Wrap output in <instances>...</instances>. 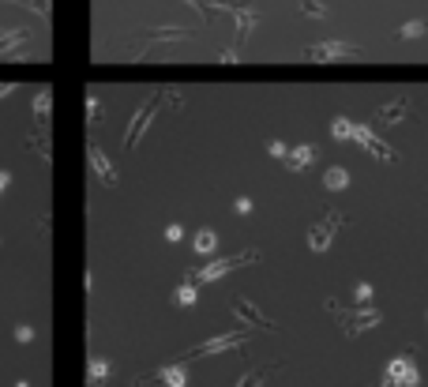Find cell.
<instances>
[{
	"mask_svg": "<svg viewBox=\"0 0 428 387\" xmlns=\"http://www.w3.org/2000/svg\"><path fill=\"white\" fill-rule=\"evenodd\" d=\"M334 316H338V327L346 331V339H357V335H365V331H372V327H380L383 324V312L380 309H372V304H350V309H334Z\"/></svg>",
	"mask_w": 428,
	"mask_h": 387,
	"instance_id": "cell-1",
	"label": "cell"
},
{
	"mask_svg": "<svg viewBox=\"0 0 428 387\" xmlns=\"http://www.w3.org/2000/svg\"><path fill=\"white\" fill-rule=\"evenodd\" d=\"M260 260V252H237V256H225V260H214V263H207L203 271H192L188 278L196 286H207V282H218L222 275H230V271H237V267H245V263H256Z\"/></svg>",
	"mask_w": 428,
	"mask_h": 387,
	"instance_id": "cell-2",
	"label": "cell"
},
{
	"mask_svg": "<svg viewBox=\"0 0 428 387\" xmlns=\"http://www.w3.org/2000/svg\"><path fill=\"white\" fill-rule=\"evenodd\" d=\"M342 226H346V215H342V211H334V207H327V215L309 230V248L312 252H327L331 241H334V233H338Z\"/></svg>",
	"mask_w": 428,
	"mask_h": 387,
	"instance_id": "cell-3",
	"label": "cell"
},
{
	"mask_svg": "<svg viewBox=\"0 0 428 387\" xmlns=\"http://www.w3.org/2000/svg\"><path fill=\"white\" fill-rule=\"evenodd\" d=\"M162 98H166V90H154V95L146 98V102L139 105V110H136V117L128 121V132H124V147H128V151H136V143H139V136L146 132V124H151V117L158 113Z\"/></svg>",
	"mask_w": 428,
	"mask_h": 387,
	"instance_id": "cell-4",
	"label": "cell"
},
{
	"mask_svg": "<svg viewBox=\"0 0 428 387\" xmlns=\"http://www.w3.org/2000/svg\"><path fill=\"white\" fill-rule=\"evenodd\" d=\"M346 57H365V49L353 46V42H316V46H304V60H316V64L346 60Z\"/></svg>",
	"mask_w": 428,
	"mask_h": 387,
	"instance_id": "cell-5",
	"label": "cell"
},
{
	"mask_svg": "<svg viewBox=\"0 0 428 387\" xmlns=\"http://www.w3.org/2000/svg\"><path fill=\"white\" fill-rule=\"evenodd\" d=\"M248 339V327H237V331H225L218 339H207L203 346H192L188 357H210V354H222V350H237V346H245Z\"/></svg>",
	"mask_w": 428,
	"mask_h": 387,
	"instance_id": "cell-6",
	"label": "cell"
},
{
	"mask_svg": "<svg viewBox=\"0 0 428 387\" xmlns=\"http://www.w3.org/2000/svg\"><path fill=\"white\" fill-rule=\"evenodd\" d=\"M350 139L353 143H360V147H365V151L368 154H376V158H383V162H398V154L391 151V147H387L380 136H376V132H372L368 124H353V132H350Z\"/></svg>",
	"mask_w": 428,
	"mask_h": 387,
	"instance_id": "cell-7",
	"label": "cell"
},
{
	"mask_svg": "<svg viewBox=\"0 0 428 387\" xmlns=\"http://www.w3.org/2000/svg\"><path fill=\"white\" fill-rule=\"evenodd\" d=\"M233 316H237V324H240V327H248V331H252V327H260V331H278L274 319H271V316H263L256 304L245 301V297H237V301H233Z\"/></svg>",
	"mask_w": 428,
	"mask_h": 387,
	"instance_id": "cell-8",
	"label": "cell"
},
{
	"mask_svg": "<svg viewBox=\"0 0 428 387\" xmlns=\"http://www.w3.org/2000/svg\"><path fill=\"white\" fill-rule=\"evenodd\" d=\"M192 31H184V26H154V31H146L143 34V42L136 46V60L146 57V49L158 46V42H188Z\"/></svg>",
	"mask_w": 428,
	"mask_h": 387,
	"instance_id": "cell-9",
	"label": "cell"
},
{
	"mask_svg": "<svg viewBox=\"0 0 428 387\" xmlns=\"http://www.w3.org/2000/svg\"><path fill=\"white\" fill-rule=\"evenodd\" d=\"M387 380H391L395 387H417L421 383V372H417V365H413V357H391V365H387V372H383Z\"/></svg>",
	"mask_w": 428,
	"mask_h": 387,
	"instance_id": "cell-10",
	"label": "cell"
},
{
	"mask_svg": "<svg viewBox=\"0 0 428 387\" xmlns=\"http://www.w3.org/2000/svg\"><path fill=\"white\" fill-rule=\"evenodd\" d=\"M410 110H413V102L402 95V98H391V102H383L380 110H376V117H372V121H376V128H391V124H402Z\"/></svg>",
	"mask_w": 428,
	"mask_h": 387,
	"instance_id": "cell-11",
	"label": "cell"
},
{
	"mask_svg": "<svg viewBox=\"0 0 428 387\" xmlns=\"http://www.w3.org/2000/svg\"><path fill=\"white\" fill-rule=\"evenodd\" d=\"M26 53H31V31H4L0 34V57L26 60Z\"/></svg>",
	"mask_w": 428,
	"mask_h": 387,
	"instance_id": "cell-12",
	"label": "cell"
},
{
	"mask_svg": "<svg viewBox=\"0 0 428 387\" xmlns=\"http://www.w3.org/2000/svg\"><path fill=\"white\" fill-rule=\"evenodd\" d=\"M87 162H90V169H95V177L105 184V189H117V169H113V162L102 154V147L98 143H90L87 147Z\"/></svg>",
	"mask_w": 428,
	"mask_h": 387,
	"instance_id": "cell-13",
	"label": "cell"
},
{
	"mask_svg": "<svg viewBox=\"0 0 428 387\" xmlns=\"http://www.w3.org/2000/svg\"><path fill=\"white\" fill-rule=\"evenodd\" d=\"M230 16L237 19V46H245L248 38H252V31H256V23H260V11L252 8V4H245V0H240V4L230 11Z\"/></svg>",
	"mask_w": 428,
	"mask_h": 387,
	"instance_id": "cell-14",
	"label": "cell"
},
{
	"mask_svg": "<svg viewBox=\"0 0 428 387\" xmlns=\"http://www.w3.org/2000/svg\"><path fill=\"white\" fill-rule=\"evenodd\" d=\"M316 158H319V147H312V143H301V147H289V154L282 158V162H286V169L301 173L304 166H312Z\"/></svg>",
	"mask_w": 428,
	"mask_h": 387,
	"instance_id": "cell-15",
	"label": "cell"
},
{
	"mask_svg": "<svg viewBox=\"0 0 428 387\" xmlns=\"http://www.w3.org/2000/svg\"><path fill=\"white\" fill-rule=\"evenodd\" d=\"M154 376L162 380L166 387H188V361H173L166 369H158Z\"/></svg>",
	"mask_w": 428,
	"mask_h": 387,
	"instance_id": "cell-16",
	"label": "cell"
},
{
	"mask_svg": "<svg viewBox=\"0 0 428 387\" xmlns=\"http://www.w3.org/2000/svg\"><path fill=\"white\" fill-rule=\"evenodd\" d=\"M109 372H113V361H109V357H90V365H87V383L98 387L102 380H109Z\"/></svg>",
	"mask_w": 428,
	"mask_h": 387,
	"instance_id": "cell-17",
	"label": "cell"
},
{
	"mask_svg": "<svg viewBox=\"0 0 428 387\" xmlns=\"http://www.w3.org/2000/svg\"><path fill=\"white\" fill-rule=\"evenodd\" d=\"M173 301H177L181 309H196V304H199V290H196L192 278H184V282L173 290Z\"/></svg>",
	"mask_w": 428,
	"mask_h": 387,
	"instance_id": "cell-18",
	"label": "cell"
},
{
	"mask_svg": "<svg viewBox=\"0 0 428 387\" xmlns=\"http://www.w3.org/2000/svg\"><path fill=\"white\" fill-rule=\"evenodd\" d=\"M192 248H196V256H210V252L218 248V237H214V230H196Z\"/></svg>",
	"mask_w": 428,
	"mask_h": 387,
	"instance_id": "cell-19",
	"label": "cell"
},
{
	"mask_svg": "<svg viewBox=\"0 0 428 387\" xmlns=\"http://www.w3.org/2000/svg\"><path fill=\"white\" fill-rule=\"evenodd\" d=\"M323 184H327V192H342V189H350V169L331 166V169H327V177H323Z\"/></svg>",
	"mask_w": 428,
	"mask_h": 387,
	"instance_id": "cell-20",
	"label": "cell"
},
{
	"mask_svg": "<svg viewBox=\"0 0 428 387\" xmlns=\"http://www.w3.org/2000/svg\"><path fill=\"white\" fill-rule=\"evenodd\" d=\"M53 110V95H49V87L38 90V98H34V117H38V124H46V117Z\"/></svg>",
	"mask_w": 428,
	"mask_h": 387,
	"instance_id": "cell-21",
	"label": "cell"
},
{
	"mask_svg": "<svg viewBox=\"0 0 428 387\" xmlns=\"http://www.w3.org/2000/svg\"><path fill=\"white\" fill-rule=\"evenodd\" d=\"M372 301H376V286H372V282H357L353 286V304L365 309V304H372Z\"/></svg>",
	"mask_w": 428,
	"mask_h": 387,
	"instance_id": "cell-22",
	"label": "cell"
},
{
	"mask_svg": "<svg viewBox=\"0 0 428 387\" xmlns=\"http://www.w3.org/2000/svg\"><path fill=\"white\" fill-rule=\"evenodd\" d=\"M350 132H353V121H350V117H334V124H331V136H334V139L346 143V139H350Z\"/></svg>",
	"mask_w": 428,
	"mask_h": 387,
	"instance_id": "cell-23",
	"label": "cell"
},
{
	"mask_svg": "<svg viewBox=\"0 0 428 387\" xmlns=\"http://www.w3.org/2000/svg\"><path fill=\"white\" fill-rule=\"evenodd\" d=\"M301 11H304V16H312V19H327V4H323V0H301Z\"/></svg>",
	"mask_w": 428,
	"mask_h": 387,
	"instance_id": "cell-24",
	"label": "cell"
},
{
	"mask_svg": "<svg viewBox=\"0 0 428 387\" xmlns=\"http://www.w3.org/2000/svg\"><path fill=\"white\" fill-rule=\"evenodd\" d=\"M424 34V23L421 19H410L402 31H398V38H402V42H413V38H421Z\"/></svg>",
	"mask_w": 428,
	"mask_h": 387,
	"instance_id": "cell-25",
	"label": "cell"
},
{
	"mask_svg": "<svg viewBox=\"0 0 428 387\" xmlns=\"http://www.w3.org/2000/svg\"><path fill=\"white\" fill-rule=\"evenodd\" d=\"M11 4H19V8H31L38 11L42 19H49V0H11Z\"/></svg>",
	"mask_w": 428,
	"mask_h": 387,
	"instance_id": "cell-26",
	"label": "cell"
},
{
	"mask_svg": "<svg viewBox=\"0 0 428 387\" xmlns=\"http://www.w3.org/2000/svg\"><path fill=\"white\" fill-rule=\"evenodd\" d=\"M267 151H271V158H278V162H282V158L289 154V147H286L282 139H267Z\"/></svg>",
	"mask_w": 428,
	"mask_h": 387,
	"instance_id": "cell-27",
	"label": "cell"
},
{
	"mask_svg": "<svg viewBox=\"0 0 428 387\" xmlns=\"http://www.w3.org/2000/svg\"><path fill=\"white\" fill-rule=\"evenodd\" d=\"M184 4H188V8H196V11H199V19H203V23H210V16H214V11H210V4H207V0H184Z\"/></svg>",
	"mask_w": 428,
	"mask_h": 387,
	"instance_id": "cell-28",
	"label": "cell"
},
{
	"mask_svg": "<svg viewBox=\"0 0 428 387\" xmlns=\"http://www.w3.org/2000/svg\"><path fill=\"white\" fill-rule=\"evenodd\" d=\"M98 113H102V102H98V95H90V98H87V121L95 124V121H98Z\"/></svg>",
	"mask_w": 428,
	"mask_h": 387,
	"instance_id": "cell-29",
	"label": "cell"
},
{
	"mask_svg": "<svg viewBox=\"0 0 428 387\" xmlns=\"http://www.w3.org/2000/svg\"><path fill=\"white\" fill-rule=\"evenodd\" d=\"M16 342H34V327L31 324H19L16 327Z\"/></svg>",
	"mask_w": 428,
	"mask_h": 387,
	"instance_id": "cell-30",
	"label": "cell"
},
{
	"mask_svg": "<svg viewBox=\"0 0 428 387\" xmlns=\"http://www.w3.org/2000/svg\"><path fill=\"white\" fill-rule=\"evenodd\" d=\"M252 207H256V203H252L248 196H240L237 203H233V211H237V215H252Z\"/></svg>",
	"mask_w": 428,
	"mask_h": 387,
	"instance_id": "cell-31",
	"label": "cell"
},
{
	"mask_svg": "<svg viewBox=\"0 0 428 387\" xmlns=\"http://www.w3.org/2000/svg\"><path fill=\"white\" fill-rule=\"evenodd\" d=\"M181 237H184V230H181L177 222H173V226H166V241H169V245H177Z\"/></svg>",
	"mask_w": 428,
	"mask_h": 387,
	"instance_id": "cell-32",
	"label": "cell"
},
{
	"mask_svg": "<svg viewBox=\"0 0 428 387\" xmlns=\"http://www.w3.org/2000/svg\"><path fill=\"white\" fill-rule=\"evenodd\" d=\"M218 60H222V64H240V53H237V49H222Z\"/></svg>",
	"mask_w": 428,
	"mask_h": 387,
	"instance_id": "cell-33",
	"label": "cell"
},
{
	"mask_svg": "<svg viewBox=\"0 0 428 387\" xmlns=\"http://www.w3.org/2000/svg\"><path fill=\"white\" fill-rule=\"evenodd\" d=\"M8 184H11V173H8V169H0V192H4Z\"/></svg>",
	"mask_w": 428,
	"mask_h": 387,
	"instance_id": "cell-34",
	"label": "cell"
},
{
	"mask_svg": "<svg viewBox=\"0 0 428 387\" xmlns=\"http://www.w3.org/2000/svg\"><path fill=\"white\" fill-rule=\"evenodd\" d=\"M11 90H16V87H11V83H0V102H4V98L11 95Z\"/></svg>",
	"mask_w": 428,
	"mask_h": 387,
	"instance_id": "cell-35",
	"label": "cell"
}]
</instances>
